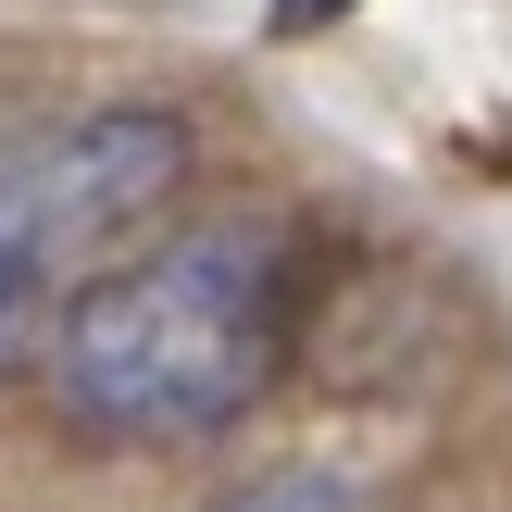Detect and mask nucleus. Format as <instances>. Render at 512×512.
Returning <instances> with one entry per match:
<instances>
[{"label":"nucleus","mask_w":512,"mask_h":512,"mask_svg":"<svg viewBox=\"0 0 512 512\" xmlns=\"http://www.w3.org/2000/svg\"><path fill=\"white\" fill-rule=\"evenodd\" d=\"M175 188H188V125L150 100L0 113V375L38 363L50 313L100 263H125Z\"/></svg>","instance_id":"f03ea898"},{"label":"nucleus","mask_w":512,"mask_h":512,"mask_svg":"<svg viewBox=\"0 0 512 512\" xmlns=\"http://www.w3.org/2000/svg\"><path fill=\"white\" fill-rule=\"evenodd\" d=\"M213 512H350L338 475H250V488H225Z\"/></svg>","instance_id":"7ed1b4c3"},{"label":"nucleus","mask_w":512,"mask_h":512,"mask_svg":"<svg viewBox=\"0 0 512 512\" xmlns=\"http://www.w3.org/2000/svg\"><path fill=\"white\" fill-rule=\"evenodd\" d=\"M338 13H363V0H275V38H313V25H338Z\"/></svg>","instance_id":"20e7f679"},{"label":"nucleus","mask_w":512,"mask_h":512,"mask_svg":"<svg viewBox=\"0 0 512 512\" xmlns=\"http://www.w3.org/2000/svg\"><path fill=\"white\" fill-rule=\"evenodd\" d=\"M288 338H300V238L263 213H213L100 263L50 313L38 388L100 450H188L225 438L288 375Z\"/></svg>","instance_id":"f257e3e1"}]
</instances>
